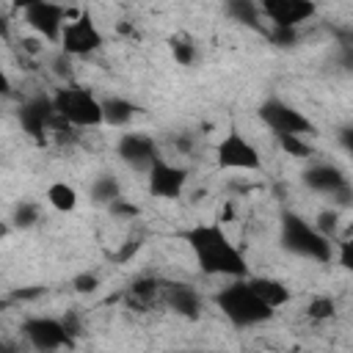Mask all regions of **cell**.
<instances>
[{"instance_id":"6da1fadb","label":"cell","mask_w":353,"mask_h":353,"mask_svg":"<svg viewBox=\"0 0 353 353\" xmlns=\"http://www.w3.org/2000/svg\"><path fill=\"white\" fill-rule=\"evenodd\" d=\"M185 243L204 276H223V279H248V259L243 248L226 234V229L215 223H196L185 234Z\"/></svg>"},{"instance_id":"7a4b0ae2","label":"cell","mask_w":353,"mask_h":353,"mask_svg":"<svg viewBox=\"0 0 353 353\" xmlns=\"http://www.w3.org/2000/svg\"><path fill=\"white\" fill-rule=\"evenodd\" d=\"M215 306H218L221 314H223L232 325H237V328L262 325V323L273 320V314H276L270 306H265V303L254 295V290L248 287L245 279H232L226 287H221L218 295H215Z\"/></svg>"},{"instance_id":"3957f363","label":"cell","mask_w":353,"mask_h":353,"mask_svg":"<svg viewBox=\"0 0 353 353\" xmlns=\"http://www.w3.org/2000/svg\"><path fill=\"white\" fill-rule=\"evenodd\" d=\"M55 116L69 127H99L102 124V102L85 85H63L52 97Z\"/></svg>"},{"instance_id":"277c9868","label":"cell","mask_w":353,"mask_h":353,"mask_svg":"<svg viewBox=\"0 0 353 353\" xmlns=\"http://www.w3.org/2000/svg\"><path fill=\"white\" fill-rule=\"evenodd\" d=\"M281 243L287 251L314 259V262H328L334 256V243L328 237H323L314 229V223H309L306 218H301L295 212H287L281 218Z\"/></svg>"},{"instance_id":"5b68a950","label":"cell","mask_w":353,"mask_h":353,"mask_svg":"<svg viewBox=\"0 0 353 353\" xmlns=\"http://www.w3.org/2000/svg\"><path fill=\"white\" fill-rule=\"evenodd\" d=\"M215 163L223 171H259L262 154L245 132H240L237 127H229L215 143Z\"/></svg>"},{"instance_id":"8992f818","label":"cell","mask_w":353,"mask_h":353,"mask_svg":"<svg viewBox=\"0 0 353 353\" xmlns=\"http://www.w3.org/2000/svg\"><path fill=\"white\" fill-rule=\"evenodd\" d=\"M58 44H61V52L66 58H85V55H94L97 50H102L105 36L97 28L94 17L88 11H80L77 19H69L63 25Z\"/></svg>"},{"instance_id":"52a82bcc","label":"cell","mask_w":353,"mask_h":353,"mask_svg":"<svg viewBox=\"0 0 353 353\" xmlns=\"http://www.w3.org/2000/svg\"><path fill=\"white\" fill-rule=\"evenodd\" d=\"M259 119L262 124L279 138V135H303L314 130V124L309 121V116H303L298 108L287 105L284 99H265L259 105Z\"/></svg>"},{"instance_id":"ba28073f","label":"cell","mask_w":353,"mask_h":353,"mask_svg":"<svg viewBox=\"0 0 353 353\" xmlns=\"http://www.w3.org/2000/svg\"><path fill=\"white\" fill-rule=\"evenodd\" d=\"M66 14H69L66 6L47 3V0H33V3H25V6H22V19H25V25H28L41 41H52V44H58V39H61V30H63V25H66Z\"/></svg>"},{"instance_id":"9c48e42d","label":"cell","mask_w":353,"mask_h":353,"mask_svg":"<svg viewBox=\"0 0 353 353\" xmlns=\"http://www.w3.org/2000/svg\"><path fill=\"white\" fill-rule=\"evenodd\" d=\"M22 336L36 347V350H61V347H69L72 345V334L66 331L63 320L58 317H44V314H36V317H28L22 323Z\"/></svg>"},{"instance_id":"30bf717a","label":"cell","mask_w":353,"mask_h":353,"mask_svg":"<svg viewBox=\"0 0 353 353\" xmlns=\"http://www.w3.org/2000/svg\"><path fill=\"white\" fill-rule=\"evenodd\" d=\"M188 168L174 165L168 160H154V165L146 171V182H149V193L154 199H179L185 193L188 185Z\"/></svg>"},{"instance_id":"8fae6325","label":"cell","mask_w":353,"mask_h":353,"mask_svg":"<svg viewBox=\"0 0 353 353\" xmlns=\"http://www.w3.org/2000/svg\"><path fill=\"white\" fill-rule=\"evenodd\" d=\"M121 163H127L132 171H149L154 165V160H160V152H157V143L152 135L146 132H124L119 138V146H116Z\"/></svg>"},{"instance_id":"7c38bea8","label":"cell","mask_w":353,"mask_h":353,"mask_svg":"<svg viewBox=\"0 0 353 353\" xmlns=\"http://www.w3.org/2000/svg\"><path fill=\"white\" fill-rule=\"evenodd\" d=\"M314 11L317 6L309 0H265L259 6V14H265L276 25V30H292L301 22L312 19Z\"/></svg>"},{"instance_id":"4fadbf2b","label":"cell","mask_w":353,"mask_h":353,"mask_svg":"<svg viewBox=\"0 0 353 353\" xmlns=\"http://www.w3.org/2000/svg\"><path fill=\"white\" fill-rule=\"evenodd\" d=\"M52 121H55V110L50 97H33L19 108V124L33 138H41L52 127Z\"/></svg>"},{"instance_id":"5bb4252c","label":"cell","mask_w":353,"mask_h":353,"mask_svg":"<svg viewBox=\"0 0 353 353\" xmlns=\"http://www.w3.org/2000/svg\"><path fill=\"white\" fill-rule=\"evenodd\" d=\"M248 281V287L254 290V295L265 303V306H270L273 312H279L284 303H290V287L284 284V281H279V279H273V276H248L245 279Z\"/></svg>"},{"instance_id":"9a60e30c","label":"cell","mask_w":353,"mask_h":353,"mask_svg":"<svg viewBox=\"0 0 353 353\" xmlns=\"http://www.w3.org/2000/svg\"><path fill=\"white\" fill-rule=\"evenodd\" d=\"M306 185L314 188V190H323V193H347L350 190L347 179L334 165H325V163L312 165L306 171Z\"/></svg>"},{"instance_id":"2e32d148","label":"cell","mask_w":353,"mask_h":353,"mask_svg":"<svg viewBox=\"0 0 353 353\" xmlns=\"http://www.w3.org/2000/svg\"><path fill=\"white\" fill-rule=\"evenodd\" d=\"M102 102V124L108 127H127L135 116V105L124 97H105Z\"/></svg>"},{"instance_id":"e0dca14e","label":"cell","mask_w":353,"mask_h":353,"mask_svg":"<svg viewBox=\"0 0 353 353\" xmlns=\"http://www.w3.org/2000/svg\"><path fill=\"white\" fill-rule=\"evenodd\" d=\"M44 196H47V204L52 210H58V212H72L77 207V201H80L74 185H69V182H52Z\"/></svg>"},{"instance_id":"ac0fdd59","label":"cell","mask_w":353,"mask_h":353,"mask_svg":"<svg viewBox=\"0 0 353 353\" xmlns=\"http://www.w3.org/2000/svg\"><path fill=\"white\" fill-rule=\"evenodd\" d=\"M168 303L176 309V312H182V314H199V306H201V298H199V292L193 290V287H185V284H176V287H171L168 290Z\"/></svg>"},{"instance_id":"d6986e66","label":"cell","mask_w":353,"mask_h":353,"mask_svg":"<svg viewBox=\"0 0 353 353\" xmlns=\"http://www.w3.org/2000/svg\"><path fill=\"white\" fill-rule=\"evenodd\" d=\"M276 141H279L281 152H287L290 157H309V154L314 152L312 143H309L303 135H279Z\"/></svg>"},{"instance_id":"ffe728a7","label":"cell","mask_w":353,"mask_h":353,"mask_svg":"<svg viewBox=\"0 0 353 353\" xmlns=\"http://www.w3.org/2000/svg\"><path fill=\"white\" fill-rule=\"evenodd\" d=\"M306 317H309V320H314V323L331 320V317H334V301H331V298H325V295L314 298V301L309 303V309H306Z\"/></svg>"},{"instance_id":"44dd1931","label":"cell","mask_w":353,"mask_h":353,"mask_svg":"<svg viewBox=\"0 0 353 353\" xmlns=\"http://www.w3.org/2000/svg\"><path fill=\"white\" fill-rule=\"evenodd\" d=\"M171 52H174V58L182 63V66H190L193 63V58H196V47L188 41V39H171Z\"/></svg>"},{"instance_id":"7402d4cb","label":"cell","mask_w":353,"mask_h":353,"mask_svg":"<svg viewBox=\"0 0 353 353\" xmlns=\"http://www.w3.org/2000/svg\"><path fill=\"white\" fill-rule=\"evenodd\" d=\"M39 221V207L36 204H19L14 212V223L17 226H33Z\"/></svg>"},{"instance_id":"603a6c76","label":"cell","mask_w":353,"mask_h":353,"mask_svg":"<svg viewBox=\"0 0 353 353\" xmlns=\"http://www.w3.org/2000/svg\"><path fill=\"white\" fill-rule=\"evenodd\" d=\"M72 284H74L77 292H94L99 287V279H97V273H80Z\"/></svg>"},{"instance_id":"cb8c5ba5","label":"cell","mask_w":353,"mask_h":353,"mask_svg":"<svg viewBox=\"0 0 353 353\" xmlns=\"http://www.w3.org/2000/svg\"><path fill=\"white\" fill-rule=\"evenodd\" d=\"M22 50H28V52H41L44 50V41L39 39V36H28V39H22Z\"/></svg>"},{"instance_id":"d4e9b609","label":"cell","mask_w":353,"mask_h":353,"mask_svg":"<svg viewBox=\"0 0 353 353\" xmlns=\"http://www.w3.org/2000/svg\"><path fill=\"white\" fill-rule=\"evenodd\" d=\"M339 262H342V268H353V256H350V243L347 240H342L339 243Z\"/></svg>"},{"instance_id":"484cf974","label":"cell","mask_w":353,"mask_h":353,"mask_svg":"<svg viewBox=\"0 0 353 353\" xmlns=\"http://www.w3.org/2000/svg\"><path fill=\"white\" fill-rule=\"evenodd\" d=\"M11 91V77H8V72L0 66V94H8Z\"/></svg>"},{"instance_id":"4316f807","label":"cell","mask_w":353,"mask_h":353,"mask_svg":"<svg viewBox=\"0 0 353 353\" xmlns=\"http://www.w3.org/2000/svg\"><path fill=\"white\" fill-rule=\"evenodd\" d=\"M0 36H3V39H8V25H6V19H3V17H0Z\"/></svg>"},{"instance_id":"83f0119b","label":"cell","mask_w":353,"mask_h":353,"mask_svg":"<svg viewBox=\"0 0 353 353\" xmlns=\"http://www.w3.org/2000/svg\"><path fill=\"white\" fill-rule=\"evenodd\" d=\"M0 237H6V223H0Z\"/></svg>"}]
</instances>
